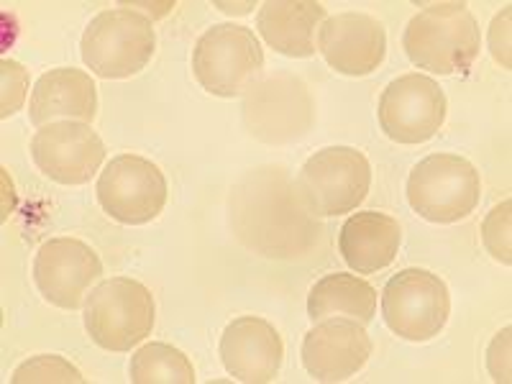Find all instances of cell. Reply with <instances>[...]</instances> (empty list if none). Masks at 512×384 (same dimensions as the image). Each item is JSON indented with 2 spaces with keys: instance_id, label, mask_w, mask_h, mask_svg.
<instances>
[{
  "instance_id": "12",
  "label": "cell",
  "mask_w": 512,
  "mask_h": 384,
  "mask_svg": "<svg viewBox=\"0 0 512 384\" xmlns=\"http://www.w3.org/2000/svg\"><path fill=\"white\" fill-rule=\"evenodd\" d=\"M31 159L41 175L59 185H85L105 159V144L85 121H54L31 139Z\"/></svg>"
},
{
  "instance_id": "6",
  "label": "cell",
  "mask_w": 512,
  "mask_h": 384,
  "mask_svg": "<svg viewBox=\"0 0 512 384\" xmlns=\"http://www.w3.org/2000/svg\"><path fill=\"white\" fill-rule=\"evenodd\" d=\"M264 49L249 26H210L192 49V75L205 93L216 98H239L259 80Z\"/></svg>"
},
{
  "instance_id": "14",
  "label": "cell",
  "mask_w": 512,
  "mask_h": 384,
  "mask_svg": "<svg viewBox=\"0 0 512 384\" xmlns=\"http://www.w3.org/2000/svg\"><path fill=\"white\" fill-rule=\"evenodd\" d=\"M372 338L351 318L313 323L303 338V367L315 382H346L367 367Z\"/></svg>"
},
{
  "instance_id": "3",
  "label": "cell",
  "mask_w": 512,
  "mask_h": 384,
  "mask_svg": "<svg viewBox=\"0 0 512 384\" xmlns=\"http://www.w3.org/2000/svg\"><path fill=\"white\" fill-rule=\"evenodd\" d=\"M372 187V164L354 146H326L305 159L295 192L318 218L354 213Z\"/></svg>"
},
{
  "instance_id": "4",
  "label": "cell",
  "mask_w": 512,
  "mask_h": 384,
  "mask_svg": "<svg viewBox=\"0 0 512 384\" xmlns=\"http://www.w3.org/2000/svg\"><path fill=\"white\" fill-rule=\"evenodd\" d=\"M157 52L154 24L131 8H108L82 34V62L103 80H126L146 70Z\"/></svg>"
},
{
  "instance_id": "15",
  "label": "cell",
  "mask_w": 512,
  "mask_h": 384,
  "mask_svg": "<svg viewBox=\"0 0 512 384\" xmlns=\"http://www.w3.org/2000/svg\"><path fill=\"white\" fill-rule=\"evenodd\" d=\"M218 354L223 369L236 382L267 384L280 374L285 344L280 331L269 320L259 315H239L223 328Z\"/></svg>"
},
{
  "instance_id": "19",
  "label": "cell",
  "mask_w": 512,
  "mask_h": 384,
  "mask_svg": "<svg viewBox=\"0 0 512 384\" xmlns=\"http://www.w3.org/2000/svg\"><path fill=\"white\" fill-rule=\"evenodd\" d=\"M351 318L361 326L377 315V290L356 274L333 272L320 277L308 295V318L313 323L326 318Z\"/></svg>"
},
{
  "instance_id": "17",
  "label": "cell",
  "mask_w": 512,
  "mask_h": 384,
  "mask_svg": "<svg viewBox=\"0 0 512 384\" xmlns=\"http://www.w3.org/2000/svg\"><path fill=\"white\" fill-rule=\"evenodd\" d=\"M326 6L315 0H267L256 13V31L282 57L308 59L318 52Z\"/></svg>"
},
{
  "instance_id": "20",
  "label": "cell",
  "mask_w": 512,
  "mask_h": 384,
  "mask_svg": "<svg viewBox=\"0 0 512 384\" xmlns=\"http://www.w3.org/2000/svg\"><path fill=\"white\" fill-rule=\"evenodd\" d=\"M128 374L134 384H195V367L185 351L172 344L152 341L134 351Z\"/></svg>"
},
{
  "instance_id": "7",
  "label": "cell",
  "mask_w": 512,
  "mask_h": 384,
  "mask_svg": "<svg viewBox=\"0 0 512 384\" xmlns=\"http://www.w3.org/2000/svg\"><path fill=\"white\" fill-rule=\"evenodd\" d=\"M451 315V292L438 274L408 267L382 290V320L395 336L425 344L441 336Z\"/></svg>"
},
{
  "instance_id": "13",
  "label": "cell",
  "mask_w": 512,
  "mask_h": 384,
  "mask_svg": "<svg viewBox=\"0 0 512 384\" xmlns=\"http://www.w3.org/2000/svg\"><path fill=\"white\" fill-rule=\"evenodd\" d=\"M318 52L331 70L346 77H367L387 57V31L369 13L346 11L328 16L318 29Z\"/></svg>"
},
{
  "instance_id": "18",
  "label": "cell",
  "mask_w": 512,
  "mask_h": 384,
  "mask_svg": "<svg viewBox=\"0 0 512 384\" xmlns=\"http://www.w3.org/2000/svg\"><path fill=\"white\" fill-rule=\"evenodd\" d=\"M402 244L397 218L379 210H359L346 218L338 233V251L356 274H374L395 262Z\"/></svg>"
},
{
  "instance_id": "23",
  "label": "cell",
  "mask_w": 512,
  "mask_h": 384,
  "mask_svg": "<svg viewBox=\"0 0 512 384\" xmlns=\"http://www.w3.org/2000/svg\"><path fill=\"white\" fill-rule=\"evenodd\" d=\"M29 72L16 59L0 62V118L16 116L29 98Z\"/></svg>"
},
{
  "instance_id": "21",
  "label": "cell",
  "mask_w": 512,
  "mask_h": 384,
  "mask_svg": "<svg viewBox=\"0 0 512 384\" xmlns=\"http://www.w3.org/2000/svg\"><path fill=\"white\" fill-rule=\"evenodd\" d=\"M13 384H82L80 369L59 354H39L18 364L11 374Z\"/></svg>"
},
{
  "instance_id": "9",
  "label": "cell",
  "mask_w": 512,
  "mask_h": 384,
  "mask_svg": "<svg viewBox=\"0 0 512 384\" xmlns=\"http://www.w3.org/2000/svg\"><path fill=\"white\" fill-rule=\"evenodd\" d=\"M315 105L310 90L290 72L256 80L244 95V121L251 134L267 144L303 139L313 126Z\"/></svg>"
},
{
  "instance_id": "16",
  "label": "cell",
  "mask_w": 512,
  "mask_h": 384,
  "mask_svg": "<svg viewBox=\"0 0 512 384\" xmlns=\"http://www.w3.org/2000/svg\"><path fill=\"white\" fill-rule=\"evenodd\" d=\"M98 113V88L88 72L75 67H57L34 82L29 98V121L36 128L57 118L90 123Z\"/></svg>"
},
{
  "instance_id": "1",
  "label": "cell",
  "mask_w": 512,
  "mask_h": 384,
  "mask_svg": "<svg viewBox=\"0 0 512 384\" xmlns=\"http://www.w3.org/2000/svg\"><path fill=\"white\" fill-rule=\"evenodd\" d=\"M402 49L410 62L433 75H459L479 57L482 31L466 3L443 0L415 13L402 31Z\"/></svg>"
},
{
  "instance_id": "24",
  "label": "cell",
  "mask_w": 512,
  "mask_h": 384,
  "mask_svg": "<svg viewBox=\"0 0 512 384\" xmlns=\"http://www.w3.org/2000/svg\"><path fill=\"white\" fill-rule=\"evenodd\" d=\"M510 16H512V6H505L495 18H492V24H489V31H487V47L502 70H510L512 67V62H510Z\"/></svg>"
},
{
  "instance_id": "11",
  "label": "cell",
  "mask_w": 512,
  "mask_h": 384,
  "mask_svg": "<svg viewBox=\"0 0 512 384\" xmlns=\"http://www.w3.org/2000/svg\"><path fill=\"white\" fill-rule=\"evenodd\" d=\"M103 274L98 251L80 239L59 236L41 244L34 259V285L54 308L77 310Z\"/></svg>"
},
{
  "instance_id": "26",
  "label": "cell",
  "mask_w": 512,
  "mask_h": 384,
  "mask_svg": "<svg viewBox=\"0 0 512 384\" xmlns=\"http://www.w3.org/2000/svg\"><path fill=\"white\" fill-rule=\"evenodd\" d=\"M218 8L226 13H249V8H254V3H244V6H233V3H218Z\"/></svg>"
},
{
  "instance_id": "2",
  "label": "cell",
  "mask_w": 512,
  "mask_h": 384,
  "mask_svg": "<svg viewBox=\"0 0 512 384\" xmlns=\"http://www.w3.org/2000/svg\"><path fill=\"white\" fill-rule=\"evenodd\" d=\"M85 331L105 351H134L154 331L157 303L149 287L131 277H111L95 285L82 303Z\"/></svg>"
},
{
  "instance_id": "10",
  "label": "cell",
  "mask_w": 512,
  "mask_h": 384,
  "mask_svg": "<svg viewBox=\"0 0 512 384\" xmlns=\"http://www.w3.org/2000/svg\"><path fill=\"white\" fill-rule=\"evenodd\" d=\"M448 100L433 77L420 72L395 77L382 90L377 121L387 139L395 144L415 146L431 141L446 123Z\"/></svg>"
},
{
  "instance_id": "25",
  "label": "cell",
  "mask_w": 512,
  "mask_h": 384,
  "mask_svg": "<svg viewBox=\"0 0 512 384\" xmlns=\"http://www.w3.org/2000/svg\"><path fill=\"white\" fill-rule=\"evenodd\" d=\"M487 369L495 382H510V326L502 328L487 349Z\"/></svg>"
},
{
  "instance_id": "8",
  "label": "cell",
  "mask_w": 512,
  "mask_h": 384,
  "mask_svg": "<svg viewBox=\"0 0 512 384\" xmlns=\"http://www.w3.org/2000/svg\"><path fill=\"white\" fill-rule=\"evenodd\" d=\"M167 192L162 169L139 154L113 157L95 185L100 208L123 226H144L162 216Z\"/></svg>"
},
{
  "instance_id": "22",
  "label": "cell",
  "mask_w": 512,
  "mask_h": 384,
  "mask_svg": "<svg viewBox=\"0 0 512 384\" xmlns=\"http://www.w3.org/2000/svg\"><path fill=\"white\" fill-rule=\"evenodd\" d=\"M512 200L505 198L489 210L482 223L484 249L492 254V259L505 267L512 264Z\"/></svg>"
},
{
  "instance_id": "5",
  "label": "cell",
  "mask_w": 512,
  "mask_h": 384,
  "mask_svg": "<svg viewBox=\"0 0 512 384\" xmlns=\"http://www.w3.org/2000/svg\"><path fill=\"white\" fill-rule=\"evenodd\" d=\"M408 203L428 223H459L477 210L482 180L469 159L438 152L420 159L408 177Z\"/></svg>"
}]
</instances>
